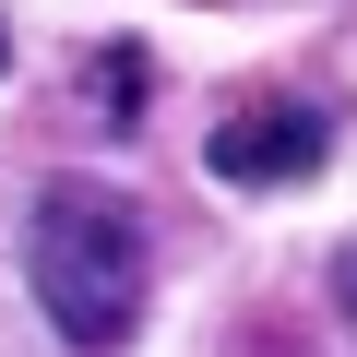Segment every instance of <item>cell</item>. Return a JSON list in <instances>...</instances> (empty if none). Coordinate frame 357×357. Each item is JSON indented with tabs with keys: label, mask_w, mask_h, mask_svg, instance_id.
I'll return each mask as SVG.
<instances>
[{
	"label": "cell",
	"mask_w": 357,
	"mask_h": 357,
	"mask_svg": "<svg viewBox=\"0 0 357 357\" xmlns=\"http://www.w3.org/2000/svg\"><path fill=\"white\" fill-rule=\"evenodd\" d=\"M24 274H36V310L60 321V345L107 357V345L143 321V227H131V203H107L96 178H60V191H36Z\"/></svg>",
	"instance_id": "6da1fadb"
},
{
	"label": "cell",
	"mask_w": 357,
	"mask_h": 357,
	"mask_svg": "<svg viewBox=\"0 0 357 357\" xmlns=\"http://www.w3.org/2000/svg\"><path fill=\"white\" fill-rule=\"evenodd\" d=\"M321 155H333V119L310 96H262V107L215 119V143H203V167L227 178V191H286V178H310Z\"/></svg>",
	"instance_id": "7a4b0ae2"
},
{
	"label": "cell",
	"mask_w": 357,
	"mask_h": 357,
	"mask_svg": "<svg viewBox=\"0 0 357 357\" xmlns=\"http://www.w3.org/2000/svg\"><path fill=\"white\" fill-rule=\"evenodd\" d=\"M96 131H131V60H96Z\"/></svg>",
	"instance_id": "3957f363"
},
{
	"label": "cell",
	"mask_w": 357,
	"mask_h": 357,
	"mask_svg": "<svg viewBox=\"0 0 357 357\" xmlns=\"http://www.w3.org/2000/svg\"><path fill=\"white\" fill-rule=\"evenodd\" d=\"M333 298H345V310H357V238H345V250H333Z\"/></svg>",
	"instance_id": "277c9868"
},
{
	"label": "cell",
	"mask_w": 357,
	"mask_h": 357,
	"mask_svg": "<svg viewBox=\"0 0 357 357\" xmlns=\"http://www.w3.org/2000/svg\"><path fill=\"white\" fill-rule=\"evenodd\" d=\"M0 60H13V36H0Z\"/></svg>",
	"instance_id": "5b68a950"
}]
</instances>
